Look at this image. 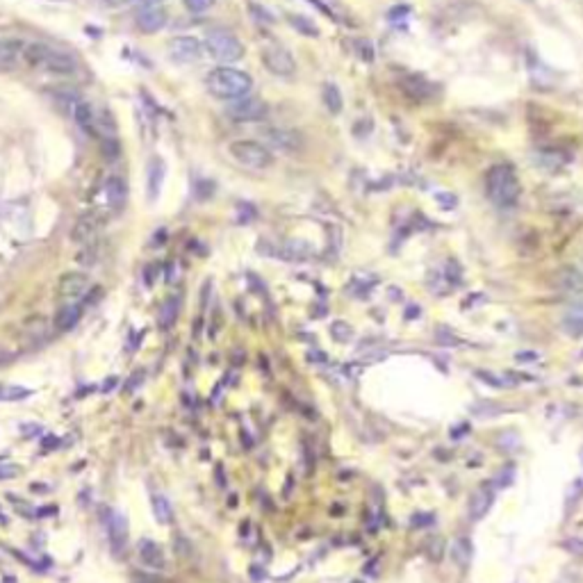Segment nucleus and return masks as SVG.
Wrapping results in <instances>:
<instances>
[{"label": "nucleus", "instance_id": "1a4fd4ad", "mask_svg": "<svg viewBox=\"0 0 583 583\" xmlns=\"http://www.w3.org/2000/svg\"><path fill=\"white\" fill-rule=\"evenodd\" d=\"M89 292V278L80 272H66L57 283V294L66 301H78Z\"/></svg>", "mask_w": 583, "mask_h": 583}, {"label": "nucleus", "instance_id": "4be33fe9", "mask_svg": "<svg viewBox=\"0 0 583 583\" xmlns=\"http://www.w3.org/2000/svg\"><path fill=\"white\" fill-rule=\"evenodd\" d=\"M535 162H538V167L554 171V169L565 167L569 162V155L563 153V150H540V153L535 155Z\"/></svg>", "mask_w": 583, "mask_h": 583}, {"label": "nucleus", "instance_id": "0eeeda50", "mask_svg": "<svg viewBox=\"0 0 583 583\" xmlns=\"http://www.w3.org/2000/svg\"><path fill=\"white\" fill-rule=\"evenodd\" d=\"M228 119L237 121V123H251V121H260L267 116V103H262L260 98H251L244 96L239 100H232L226 108Z\"/></svg>", "mask_w": 583, "mask_h": 583}, {"label": "nucleus", "instance_id": "423d86ee", "mask_svg": "<svg viewBox=\"0 0 583 583\" xmlns=\"http://www.w3.org/2000/svg\"><path fill=\"white\" fill-rule=\"evenodd\" d=\"M171 62L176 64H194L201 60L203 55V43L198 41L196 37H190V34H180V37H173L167 46Z\"/></svg>", "mask_w": 583, "mask_h": 583}, {"label": "nucleus", "instance_id": "c756f323", "mask_svg": "<svg viewBox=\"0 0 583 583\" xmlns=\"http://www.w3.org/2000/svg\"><path fill=\"white\" fill-rule=\"evenodd\" d=\"M30 394H32L30 390L19 388V386H0V401H19Z\"/></svg>", "mask_w": 583, "mask_h": 583}, {"label": "nucleus", "instance_id": "6ab92c4d", "mask_svg": "<svg viewBox=\"0 0 583 583\" xmlns=\"http://www.w3.org/2000/svg\"><path fill=\"white\" fill-rule=\"evenodd\" d=\"M162 182H165V162H162L160 158H153L146 169V187H148L150 201H158Z\"/></svg>", "mask_w": 583, "mask_h": 583}, {"label": "nucleus", "instance_id": "4468645a", "mask_svg": "<svg viewBox=\"0 0 583 583\" xmlns=\"http://www.w3.org/2000/svg\"><path fill=\"white\" fill-rule=\"evenodd\" d=\"M554 283L558 289L565 292V294H583V274L577 272L574 267H563V269H558Z\"/></svg>", "mask_w": 583, "mask_h": 583}, {"label": "nucleus", "instance_id": "2f4dec72", "mask_svg": "<svg viewBox=\"0 0 583 583\" xmlns=\"http://www.w3.org/2000/svg\"><path fill=\"white\" fill-rule=\"evenodd\" d=\"M96 260H98V249H96V247H91V244H89L87 249H83V251H80V253L76 255V262H78V264H83V267H91Z\"/></svg>", "mask_w": 583, "mask_h": 583}, {"label": "nucleus", "instance_id": "ddd939ff", "mask_svg": "<svg viewBox=\"0 0 583 583\" xmlns=\"http://www.w3.org/2000/svg\"><path fill=\"white\" fill-rule=\"evenodd\" d=\"M135 26L146 34L160 32L167 26V11L160 7H142L135 16Z\"/></svg>", "mask_w": 583, "mask_h": 583}, {"label": "nucleus", "instance_id": "ea45409f", "mask_svg": "<svg viewBox=\"0 0 583 583\" xmlns=\"http://www.w3.org/2000/svg\"><path fill=\"white\" fill-rule=\"evenodd\" d=\"M16 472H19L16 465H9V468H3V470H0V479H9V476H14Z\"/></svg>", "mask_w": 583, "mask_h": 583}, {"label": "nucleus", "instance_id": "39448f33", "mask_svg": "<svg viewBox=\"0 0 583 583\" xmlns=\"http://www.w3.org/2000/svg\"><path fill=\"white\" fill-rule=\"evenodd\" d=\"M232 160H237L242 167L247 169H255V171H262V169H269L274 165V153L264 144L260 142H253V139H237V142H232L228 146Z\"/></svg>", "mask_w": 583, "mask_h": 583}, {"label": "nucleus", "instance_id": "bb28decb", "mask_svg": "<svg viewBox=\"0 0 583 583\" xmlns=\"http://www.w3.org/2000/svg\"><path fill=\"white\" fill-rule=\"evenodd\" d=\"M269 139L278 146V148H283V150H294L299 148V135L296 133H292V130H274L269 133Z\"/></svg>", "mask_w": 583, "mask_h": 583}, {"label": "nucleus", "instance_id": "58836bf2", "mask_svg": "<svg viewBox=\"0 0 583 583\" xmlns=\"http://www.w3.org/2000/svg\"><path fill=\"white\" fill-rule=\"evenodd\" d=\"M438 340H440V342H449V344H460L458 337H453L451 333H447V335H445V333H438Z\"/></svg>", "mask_w": 583, "mask_h": 583}, {"label": "nucleus", "instance_id": "a878e982", "mask_svg": "<svg viewBox=\"0 0 583 583\" xmlns=\"http://www.w3.org/2000/svg\"><path fill=\"white\" fill-rule=\"evenodd\" d=\"M289 26L294 28L296 32H301L303 37H310V39H317L319 37V28L314 26V23L306 16H299V14H289Z\"/></svg>", "mask_w": 583, "mask_h": 583}, {"label": "nucleus", "instance_id": "c85d7f7f", "mask_svg": "<svg viewBox=\"0 0 583 583\" xmlns=\"http://www.w3.org/2000/svg\"><path fill=\"white\" fill-rule=\"evenodd\" d=\"M451 556L458 565H468L470 558H472V540L470 538H458L451 547Z\"/></svg>", "mask_w": 583, "mask_h": 583}, {"label": "nucleus", "instance_id": "5701e85b", "mask_svg": "<svg viewBox=\"0 0 583 583\" xmlns=\"http://www.w3.org/2000/svg\"><path fill=\"white\" fill-rule=\"evenodd\" d=\"M321 100L326 105V110H329L331 114H340L342 108H344V100H342V91L337 85L333 83H326L324 89H321Z\"/></svg>", "mask_w": 583, "mask_h": 583}, {"label": "nucleus", "instance_id": "9d476101", "mask_svg": "<svg viewBox=\"0 0 583 583\" xmlns=\"http://www.w3.org/2000/svg\"><path fill=\"white\" fill-rule=\"evenodd\" d=\"M23 51H26V41L14 37L0 39V73L16 68L19 62L23 60Z\"/></svg>", "mask_w": 583, "mask_h": 583}, {"label": "nucleus", "instance_id": "6e6552de", "mask_svg": "<svg viewBox=\"0 0 583 583\" xmlns=\"http://www.w3.org/2000/svg\"><path fill=\"white\" fill-rule=\"evenodd\" d=\"M262 64L269 68V71L274 76H292L296 71V62H294V57L289 55L287 48H283V46H269V48H264L262 51Z\"/></svg>", "mask_w": 583, "mask_h": 583}, {"label": "nucleus", "instance_id": "aec40b11", "mask_svg": "<svg viewBox=\"0 0 583 583\" xmlns=\"http://www.w3.org/2000/svg\"><path fill=\"white\" fill-rule=\"evenodd\" d=\"M495 501V492L490 487H479L476 492L472 495L470 499V517L476 522V520H483L487 515L490 506H492Z\"/></svg>", "mask_w": 583, "mask_h": 583}, {"label": "nucleus", "instance_id": "dca6fc26", "mask_svg": "<svg viewBox=\"0 0 583 583\" xmlns=\"http://www.w3.org/2000/svg\"><path fill=\"white\" fill-rule=\"evenodd\" d=\"M276 255L283 260H289V262H306L312 255V247L308 242H301V239H287L285 244H281V249L276 251Z\"/></svg>", "mask_w": 583, "mask_h": 583}, {"label": "nucleus", "instance_id": "e433bc0d", "mask_svg": "<svg viewBox=\"0 0 583 583\" xmlns=\"http://www.w3.org/2000/svg\"><path fill=\"white\" fill-rule=\"evenodd\" d=\"M128 3L139 5V7H160L162 0H128Z\"/></svg>", "mask_w": 583, "mask_h": 583}, {"label": "nucleus", "instance_id": "9b49d317", "mask_svg": "<svg viewBox=\"0 0 583 583\" xmlns=\"http://www.w3.org/2000/svg\"><path fill=\"white\" fill-rule=\"evenodd\" d=\"M108 538H110V547L114 556H121L125 545H128V520L121 515V512H112L110 522H108Z\"/></svg>", "mask_w": 583, "mask_h": 583}, {"label": "nucleus", "instance_id": "393cba45", "mask_svg": "<svg viewBox=\"0 0 583 583\" xmlns=\"http://www.w3.org/2000/svg\"><path fill=\"white\" fill-rule=\"evenodd\" d=\"M178 312H180V299L178 296H169L165 301V306H162V312H160V326L162 329H171L173 324L178 319Z\"/></svg>", "mask_w": 583, "mask_h": 583}, {"label": "nucleus", "instance_id": "79ce46f5", "mask_svg": "<svg viewBox=\"0 0 583 583\" xmlns=\"http://www.w3.org/2000/svg\"><path fill=\"white\" fill-rule=\"evenodd\" d=\"M108 383V386H103V390H112L114 388V383H116V378H110V381H105Z\"/></svg>", "mask_w": 583, "mask_h": 583}, {"label": "nucleus", "instance_id": "a211bd4d", "mask_svg": "<svg viewBox=\"0 0 583 583\" xmlns=\"http://www.w3.org/2000/svg\"><path fill=\"white\" fill-rule=\"evenodd\" d=\"M80 317H83V310H80L78 303H66V306H62L60 310L55 312L53 324H55V329H57V331L66 333V331L76 329L78 321H80Z\"/></svg>", "mask_w": 583, "mask_h": 583}, {"label": "nucleus", "instance_id": "a19ab883", "mask_svg": "<svg viewBox=\"0 0 583 583\" xmlns=\"http://www.w3.org/2000/svg\"><path fill=\"white\" fill-rule=\"evenodd\" d=\"M142 378H144V371H137V374L130 378V386H128V390H135V388L139 386V381H142Z\"/></svg>", "mask_w": 583, "mask_h": 583}, {"label": "nucleus", "instance_id": "72a5a7b5", "mask_svg": "<svg viewBox=\"0 0 583 583\" xmlns=\"http://www.w3.org/2000/svg\"><path fill=\"white\" fill-rule=\"evenodd\" d=\"M333 337H337V340H349V337H351V331H349L346 324H335L333 326Z\"/></svg>", "mask_w": 583, "mask_h": 583}, {"label": "nucleus", "instance_id": "f704fd0d", "mask_svg": "<svg viewBox=\"0 0 583 583\" xmlns=\"http://www.w3.org/2000/svg\"><path fill=\"white\" fill-rule=\"evenodd\" d=\"M133 581L135 583H160V579L150 577V574H142V572H133Z\"/></svg>", "mask_w": 583, "mask_h": 583}, {"label": "nucleus", "instance_id": "473e14b6", "mask_svg": "<svg viewBox=\"0 0 583 583\" xmlns=\"http://www.w3.org/2000/svg\"><path fill=\"white\" fill-rule=\"evenodd\" d=\"M215 3L217 0H185V7L194 11V14H201V11H207Z\"/></svg>", "mask_w": 583, "mask_h": 583}, {"label": "nucleus", "instance_id": "b1692460", "mask_svg": "<svg viewBox=\"0 0 583 583\" xmlns=\"http://www.w3.org/2000/svg\"><path fill=\"white\" fill-rule=\"evenodd\" d=\"M563 329L572 337H583V306H574L565 312L563 317Z\"/></svg>", "mask_w": 583, "mask_h": 583}, {"label": "nucleus", "instance_id": "f3484780", "mask_svg": "<svg viewBox=\"0 0 583 583\" xmlns=\"http://www.w3.org/2000/svg\"><path fill=\"white\" fill-rule=\"evenodd\" d=\"M139 558L148 569H165L167 567V558L162 547L153 540H142L139 542Z\"/></svg>", "mask_w": 583, "mask_h": 583}, {"label": "nucleus", "instance_id": "20e7f679", "mask_svg": "<svg viewBox=\"0 0 583 583\" xmlns=\"http://www.w3.org/2000/svg\"><path fill=\"white\" fill-rule=\"evenodd\" d=\"M203 51L212 57V60L228 66L232 62H239L244 57V43L232 32L219 28V30H210L205 34Z\"/></svg>", "mask_w": 583, "mask_h": 583}, {"label": "nucleus", "instance_id": "f257e3e1", "mask_svg": "<svg viewBox=\"0 0 583 583\" xmlns=\"http://www.w3.org/2000/svg\"><path fill=\"white\" fill-rule=\"evenodd\" d=\"M207 91L219 100H239L253 89V78L235 66H217L205 78Z\"/></svg>", "mask_w": 583, "mask_h": 583}, {"label": "nucleus", "instance_id": "412c9836", "mask_svg": "<svg viewBox=\"0 0 583 583\" xmlns=\"http://www.w3.org/2000/svg\"><path fill=\"white\" fill-rule=\"evenodd\" d=\"M73 119H76V123L83 128L85 133H89V135L96 133V112H94V108H91L89 103L80 100L76 105V108H73Z\"/></svg>", "mask_w": 583, "mask_h": 583}, {"label": "nucleus", "instance_id": "f03ea898", "mask_svg": "<svg viewBox=\"0 0 583 583\" xmlns=\"http://www.w3.org/2000/svg\"><path fill=\"white\" fill-rule=\"evenodd\" d=\"M485 192L487 198L497 207H512L520 201V178L517 171L510 165H495L485 176Z\"/></svg>", "mask_w": 583, "mask_h": 583}, {"label": "nucleus", "instance_id": "7ed1b4c3", "mask_svg": "<svg viewBox=\"0 0 583 583\" xmlns=\"http://www.w3.org/2000/svg\"><path fill=\"white\" fill-rule=\"evenodd\" d=\"M23 60L28 66L39 68L51 76H73L76 73V57L68 53L55 51L46 43H26V51H23Z\"/></svg>", "mask_w": 583, "mask_h": 583}, {"label": "nucleus", "instance_id": "cd10ccee", "mask_svg": "<svg viewBox=\"0 0 583 583\" xmlns=\"http://www.w3.org/2000/svg\"><path fill=\"white\" fill-rule=\"evenodd\" d=\"M153 512H155V520L160 524H169L173 520V510H171V504L165 495H153Z\"/></svg>", "mask_w": 583, "mask_h": 583}, {"label": "nucleus", "instance_id": "4c0bfd02", "mask_svg": "<svg viewBox=\"0 0 583 583\" xmlns=\"http://www.w3.org/2000/svg\"><path fill=\"white\" fill-rule=\"evenodd\" d=\"M57 445H60V440H57L55 435H46V438H43V442H41V447H43L46 451L53 449V447H57Z\"/></svg>", "mask_w": 583, "mask_h": 583}, {"label": "nucleus", "instance_id": "f8f14e48", "mask_svg": "<svg viewBox=\"0 0 583 583\" xmlns=\"http://www.w3.org/2000/svg\"><path fill=\"white\" fill-rule=\"evenodd\" d=\"M98 230H100V217L94 212L83 215L76 221V226L71 228V239L76 244H91L96 239Z\"/></svg>", "mask_w": 583, "mask_h": 583}, {"label": "nucleus", "instance_id": "7c9ffc66", "mask_svg": "<svg viewBox=\"0 0 583 583\" xmlns=\"http://www.w3.org/2000/svg\"><path fill=\"white\" fill-rule=\"evenodd\" d=\"M354 48H356V55L360 57V60H365V62H374L376 60V48L367 39H356Z\"/></svg>", "mask_w": 583, "mask_h": 583}, {"label": "nucleus", "instance_id": "37998d69", "mask_svg": "<svg viewBox=\"0 0 583 583\" xmlns=\"http://www.w3.org/2000/svg\"><path fill=\"white\" fill-rule=\"evenodd\" d=\"M103 3H119V0H103Z\"/></svg>", "mask_w": 583, "mask_h": 583}, {"label": "nucleus", "instance_id": "2eb2a0df", "mask_svg": "<svg viewBox=\"0 0 583 583\" xmlns=\"http://www.w3.org/2000/svg\"><path fill=\"white\" fill-rule=\"evenodd\" d=\"M105 198H108L110 210L121 212L128 203V187H125L123 178H119V176L108 178V182H105Z\"/></svg>", "mask_w": 583, "mask_h": 583}, {"label": "nucleus", "instance_id": "c9c22d12", "mask_svg": "<svg viewBox=\"0 0 583 583\" xmlns=\"http://www.w3.org/2000/svg\"><path fill=\"white\" fill-rule=\"evenodd\" d=\"M11 360H14V354H11L9 349L0 346V367H3V365H7V363H11Z\"/></svg>", "mask_w": 583, "mask_h": 583}]
</instances>
